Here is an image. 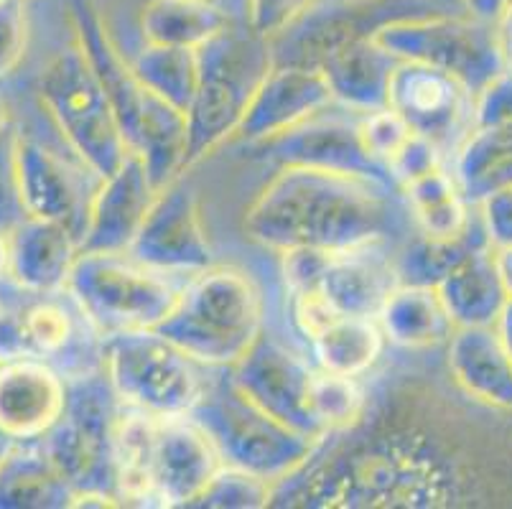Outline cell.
<instances>
[{
  "instance_id": "15",
  "label": "cell",
  "mask_w": 512,
  "mask_h": 509,
  "mask_svg": "<svg viewBox=\"0 0 512 509\" xmlns=\"http://www.w3.org/2000/svg\"><path fill=\"white\" fill-rule=\"evenodd\" d=\"M237 385L263 410L311 441H324L311 413L316 364L293 352L276 336L265 334L245 357L230 367Z\"/></svg>"
},
{
  "instance_id": "19",
  "label": "cell",
  "mask_w": 512,
  "mask_h": 509,
  "mask_svg": "<svg viewBox=\"0 0 512 509\" xmlns=\"http://www.w3.org/2000/svg\"><path fill=\"white\" fill-rule=\"evenodd\" d=\"M334 102L327 79L316 67L276 64L255 92L235 138L263 143L327 112Z\"/></svg>"
},
{
  "instance_id": "3",
  "label": "cell",
  "mask_w": 512,
  "mask_h": 509,
  "mask_svg": "<svg viewBox=\"0 0 512 509\" xmlns=\"http://www.w3.org/2000/svg\"><path fill=\"white\" fill-rule=\"evenodd\" d=\"M222 459L192 415L158 418L120 405L115 482L123 507H194Z\"/></svg>"
},
{
  "instance_id": "27",
  "label": "cell",
  "mask_w": 512,
  "mask_h": 509,
  "mask_svg": "<svg viewBox=\"0 0 512 509\" xmlns=\"http://www.w3.org/2000/svg\"><path fill=\"white\" fill-rule=\"evenodd\" d=\"M74 497L41 441L16 443L0 466V509H72Z\"/></svg>"
},
{
  "instance_id": "8",
  "label": "cell",
  "mask_w": 512,
  "mask_h": 509,
  "mask_svg": "<svg viewBox=\"0 0 512 509\" xmlns=\"http://www.w3.org/2000/svg\"><path fill=\"white\" fill-rule=\"evenodd\" d=\"M102 370L120 405L158 418L192 413L212 377L209 367L156 329L105 336Z\"/></svg>"
},
{
  "instance_id": "10",
  "label": "cell",
  "mask_w": 512,
  "mask_h": 509,
  "mask_svg": "<svg viewBox=\"0 0 512 509\" xmlns=\"http://www.w3.org/2000/svg\"><path fill=\"white\" fill-rule=\"evenodd\" d=\"M179 291L130 252H79L67 280V293L102 339L156 329L174 311Z\"/></svg>"
},
{
  "instance_id": "29",
  "label": "cell",
  "mask_w": 512,
  "mask_h": 509,
  "mask_svg": "<svg viewBox=\"0 0 512 509\" xmlns=\"http://www.w3.org/2000/svg\"><path fill=\"white\" fill-rule=\"evenodd\" d=\"M306 342H309L311 357L319 370L347 377H365L383 357L388 336L377 319L337 314Z\"/></svg>"
},
{
  "instance_id": "16",
  "label": "cell",
  "mask_w": 512,
  "mask_h": 509,
  "mask_svg": "<svg viewBox=\"0 0 512 509\" xmlns=\"http://www.w3.org/2000/svg\"><path fill=\"white\" fill-rule=\"evenodd\" d=\"M255 148L278 166H301L357 176V179L375 181L385 189L400 191L388 168L367 151L360 133V118L347 120L321 112L299 128L255 143Z\"/></svg>"
},
{
  "instance_id": "25",
  "label": "cell",
  "mask_w": 512,
  "mask_h": 509,
  "mask_svg": "<svg viewBox=\"0 0 512 509\" xmlns=\"http://www.w3.org/2000/svg\"><path fill=\"white\" fill-rule=\"evenodd\" d=\"M436 291L454 326H495L512 301L497 263V250L490 242L474 247L462 263L449 270Z\"/></svg>"
},
{
  "instance_id": "37",
  "label": "cell",
  "mask_w": 512,
  "mask_h": 509,
  "mask_svg": "<svg viewBox=\"0 0 512 509\" xmlns=\"http://www.w3.org/2000/svg\"><path fill=\"white\" fill-rule=\"evenodd\" d=\"M29 219L23 202L21 171H18V130L8 125L0 133V235L11 237L16 227Z\"/></svg>"
},
{
  "instance_id": "43",
  "label": "cell",
  "mask_w": 512,
  "mask_h": 509,
  "mask_svg": "<svg viewBox=\"0 0 512 509\" xmlns=\"http://www.w3.org/2000/svg\"><path fill=\"white\" fill-rule=\"evenodd\" d=\"M512 123V69L497 74L477 97H474V128Z\"/></svg>"
},
{
  "instance_id": "28",
  "label": "cell",
  "mask_w": 512,
  "mask_h": 509,
  "mask_svg": "<svg viewBox=\"0 0 512 509\" xmlns=\"http://www.w3.org/2000/svg\"><path fill=\"white\" fill-rule=\"evenodd\" d=\"M388 342L408 352H428L446 344L454 334V321L434 286L400 283L377 316Z\"/></svg>"
},
{
  "instance_id": "23",
  "label": "cell",
  "mask_w": 512,
  "mask_h": 509,
  "mask_svg": "<svg viewBox=\"0 0 512 509\" xmlns=\"http://www.w3.org/2000/svg\"><path fill=\"white\" fill-rule=\"evenodd\" d=\"M82 245L69 227L29 217L8 237V278L34 293L67 288Z\"/></svg>"
},
{
  "instance_id": "20",
  "label": "cell",
  "mask_w": 512,
  "mask_h": 509,
  "mask_svg": "<svg viewBox=\"0 0 512 509\" xmlns=\"http://www.w3.org/2000/svg\"><path fill=\"white\" fill-rule=\"evenodd\" d=\"M67 408V377L44 359L0 364V431L16 443L41 441Z\"/></svg>"
},
{
  "instance_id": "46",
  "label": "cell",
  "mask_w": 512,
  "mask_h": 509,
  "mask_svg": "<svg viewBox=\"0 0 512 509\" xmlns=\"http://www.w3.org/2000/svg\"><path fill=\"white\" fill-rule=\"evenodd\" d=\"M497 28H500V39H502V49H505L507 67L512 69V0H507L505 11H502L500 21H497Z\"/></svg>"
},
{
  "instance_id": "40",
  "label": "cell",
  "mask_w": 512,
  "mask_h": 509,
  "mask_svg": "<svg viewBox=\"0 0 512 509\" xmlns=\"http://www.w3.org/2000/svg\"><path fill=\"white\" fill-rule=\"evenodd\" d=\"M439 166H446V153L428 138L413 133L411 138H408L406 146L395 153V158L390 161L388 168L393 181L398 184V189L403 191V186L421 179V176L431 174V171Z\"/></svg>"
},
{
  "instance_id": "7",
  "label": "cell",
  "mask_w": 512,
  "mask_h": 509,
  "mask_svg": "<svg viewBox=\"0 0 512 509\" xmlns=\"http://www.w3.org/2000/svg\"><path fill=\"white\" fill-rule=\"evenodd\" d=\"M189 415L204 428L222 464L260 476L273 487L299 471L319 446L248 398L230 370H212L202 400Z\"/></svg>"
},
{
  "instance_id": "45",
  "label": "cell",
  "mask_w": 512,
  "mask_h": 509,
  "mask_svg": "<svg viewBox=\"0 0 512 509\" xmlns=\"http://www.w3.org/2000/svg\"><path fill=\"white\" fill-rule=\"evenodd\" d=\"M467 13L484 18V21H500L502 11H505L507 0H462Z\"/></svg>"
},
{
  "instance_id": "24",
  "label": "cell",
  "mask_w": 512,
  "mask_h": 509,
  "mask_svg": "<svg viewBox=\"0 0 512 509\" xmlns=\"http://www.w3.org/2000/svg\"><path fill=\"white\" fill-rule=\"evenodd\" d=\"M377 247L380 245L334 252L329 260L314 291H319L337 314L377 319L390 293L400 286L395 260L380 255Z\"/></svg>"
},
{
  "instance_id": "21",
  "label": "cell",
  "mask_w": 512,
  "mask_h": 509,
  "mask_svg": "<svg viewBox=\"0 0 512 509\" xmlns=\"http://www.w3.org/2000/svg\"><path fill=\"white\" fill-rule=\"evenodd\" d=\"M18 171L29 217L64 224L82 245L92 199L85 194L82 176L41 140L23 133H18Z\"/></svg>"
},
{
  "instance_id": "14",
  "label": "cell",
  "mask_w": 512,
  "mask_h": 509,
  "mask_svg": "<svg viewBox=\"0 0 512 509\" xmlns=\"http://www.w3.org/2000/svg\"><path fill=\"white\" fill-rule=\"evenodd\" d=\"M388 107L444 153L462 148L474 130V95L441 69L400 59L390 77Z\"/></svg>"
},
{
  "instance_id": "17",
  "label": "cell",
  "mask_w": 512,
  "mask_h": 509,
  "mask_svg": "<svg viewBox=\"0 0 512 509\" xmlns=\"http://www.w3.org/2000/svg\"><path fill=\"white\" fill-rule=\"evenodd\" d=\"M130 255L161 273H202L212 268V245L207 240L197 191L179 179L156 194Z\"/></svg>"
},
{
  "instance_id": "36",
  "label": "cell",
  "mask_w": 512,
  "mask_h": 509,
  "mask_svg": "<svg viewBox=\"0 0 512 509\" xmlns=\"http://www.w3.org/2000/svg\"><path fill=\"white\" fill-rule=\"evenodd\" d=\"M273 484L248 474V471L225 466L214 474L212 482L202 492V497L194 502V507H214V509H260L271 507Z\"/></svg>"
},
{
  "instance_id": "51",
  "label": "cell",
  "mask_w": 512,
  "mask_h": 509,
  "mask_svg": "<svg viewBox=\"0 0 512 509\" xmlns=\"http://www.w3.org/2000/svg\"><path fill=\"white\" fill-rule=\"evenodd\" d=\"M8 125H13L11 123V112H8L6 100H3V95H0V133H3V130H6Z\"/></svg>"
},
{
  "instance_id": "47",
  "label": "cell",
  "mask_w": 512,
  "mask_h": 509,
  "mask_svg": "<svg viewBox=\"0 0 512 509\" xmlns=\"http://www.w3.org/2000/svg\"><path fill=\"white\" fill-rule=\"evenodd\" d=\"M495 326H497V334H500L502 344H505L507 354H510V359H512V301L507 303L505 311H502V316L497 319Z\"/></svg>"
},
{
  "instance_id": "38",
  "label": "cell",
  "mask_w": 512,
  "mask_h": 509,
  "mask_svg": "<svg viewBox=\"0 0 512 509\" xmlns=\"http://www.w3.org/2000/svg\"><path fill=\"white\" fill-rule=\"evenodd\" d=\"M360 133L362 140H365L367 151L388 168L390 161L395 158V153L408 143L413 130L408 128L406 120L400 118V115H395L390 107H383V110L360 115Z\"/></svg>"
},
{
  "instance_id": "6",
  "label": "cell",
  "mask_w": 512,
  "mask_h": 509,
  "mask_svg": "<svg viewBox=\"0 0 512 509\" xmlns=\"http://www.w3.org/2000/svg\"><path fill=\"white\" fill-rule=\"evenodd\" d=\"M156 331L209 370H230L263 336V296L248 273L212 265L181 288Z\"/></svg>"
},
{
  "instance_id": "42",
  "label": "cell",
  "mask_w": 512,
  "mask_h": 509,
  "mask_svg": "<svg viewBox=\"0 0 512 509\" xmlns=\"http://www.w3.org/2000/svg\"><path fill=\"white\" fill-rule=\"evenodd\" d=\"M283 255V280H286L288 293L314 291L319 286L321 275L327 270L334 252L316 250V247H293L281 252Z\"/></svg>"
},
{
  "instance_id": "4",
  "label": "cell",
  "mask_w": 512,
  "mask_h": 509,
  "mask_svg": "<svg viewBox=\"0 0 512 509\" xmlns=\"http://www.w3.org/2000/svg\"><path fill=\"white\" fill-rule=\"evenodd\" d=\"M72 26L74 41L100 74L125 146L146 161L148 174L161 191L184 174L186 115L138 79L90 0H72Z\"/></svg>"
},
{
  "instance_id": "12",
  "label": "cell",
  "mask_w": 512,
  "mask_h": 509,
  "mask_svg": "<svg viewBox=\"0 0 512 509\" xmlns=\"http://www.w3.org/2000/svg\"><path fill=\"white\" fill-rule=\"evenodd\" d=\"M375 39L403 62L428 64L451 74L474 97L507 69L497 21H484L472 13H436L390 23Z\"/></svg>"
},
{
  "instance_id": "13",
  "label": "cell",
  "mask_w": 512,
  "mask_h": 509,
  "mask_svg": "<svg viewBox=\"0 0 512 509\" xmlns=\"http://www.w3.org/2000/svg\"><path fill=\"white\" fill-rule=\"evenodd\" d=\"M446 13L434 0H316L296 23L271 41L276 64L319 67L329 54L375 39L385 26Z\"/></svg>"
},
{
  "instance_id": "49",
  "label": "cell",
  "mask_w": 512,
  "mask_h": 509,
  "mask_svg": "<svg viewBox=\"0 0 512 509\" xmlns=\"http://www.w3.org/2000/svg\"><path fill=\"white\" fill-rule=\"evenodd\" d=\"M8 275V237L0 235V278Z\"/></svg>"
},
{
  "instance_id": "34",
  "label": "cell",
  "mask_w": 512,
  "mask_h": 509,
  "mask_svg": "<svg viewBox=\"0 0 512 509\" xmlns=\"http://www.w3.org/2000/svg\"><path fill=\"white\" fill-rule=\"evenodd\" d=\"M148 90L156 92L164 102L179 112H189L199 84V54L197 49L169 44H148L130 62Z\"/></svg>"
},
{
  "instance_id": "2",
  "label": "cell",
  "mask_w": 512,
  "mask_h": 509,
  "mask_svg": "<svg viewBox=\"0 0 512 509\" xmlns=\"http://www.w3.org/2000/svg\"><path fill=\"white\" fill-rule=\"evenodd\" d=\"M400 191L316 168L281 166L245 214V232L268 250L316 247L349 252L383 245L403 232Z\"/></svg>"
},
{
  "instance_id": "11",
  "label": "cell",
  "mask_w": 512,
  "mask_h": 509,
  "mask_svg": "<svg viewBox=\"0 0 512 509\" xmlns=\"http://www.w3.org/2000/svg\"><path fill=\"white\" fill-rule=\"evenodd\" d=\"M120 400L105 370L67 380V408L41 443L74 492L118 497L115 482V423ZM120 499V497H118Z\"/></svg>"
},
{
  "instance_id": "35",
  "label": "cell",
  "mask_w": 512,
  "mask_h": 509,
  "mask_svg": "<svg viewBox=\"0 0 512 509\" xmlns=\"http://www.w3.org/2000/svg\"><path fill=\"white\" fill-rule=\"evenodd\" d=\"M365 405L367 387L362 385L360 377L334 375L316 367L314 385H311V413H314L321 436L327 438L355 426L365 413Z\"/></svg>"
},
{
  "instance_id": "41",
  "label": "cell",
  "mask_w": 512,
  "mask_h": 509,
  "mask_svg": "<svg viewBox=\"0 0 512 509\" xmlns=\"http://www.w3.org/2000/svg\"><path fill=\"white\" fill-rule=\"evenodd\" d=\"M316 0H245L253 28L265 39H276L291 23L299 21Z\"/></svg>"
},
{
  "instance_id": "50",
  "label": "cell",
  "mask_w": 512,
  "mask_h": 509,
  "mask_svg": "<svg viewBox=\"0 0 512 509\" xmlns=\"http://www.w3.org/2000/svg\"><path fill=\"white\" fill-rule=\"evenodd\" d=\"M16 446V441H13L11 436H8V433H3L0 431V466H3V461H6V456L11 454V448Z\"/></svg>"
},
{
  "instance_id": "44",
  "label": "cell",
  "mask_w": 512,
  "mask_h": 509,
  "mask_svg": "<svg viewBox=\"0 0 512 509\" xmlns=\"http://www.w3.org/2000/svg\"><path fill=\"white\" fill-rule=\"evenodd\" d=\"M477 207L492 247L495 250L512 247V186L495 191L487 199H482Z\"/></svg>"
},
{
  "instance_id": "26",
  "label": "cell",
  "mask_w": 512,
  "mask_h": 509,
  "mask_svg": "<svg viewBox=\"0 0 512 509\" xmlns=\"http://www.w3.org/2000/svg\"><path fill=\"white\" fill-rule=\"evenodd\" d=\"M398 62L377 39H365L329 54L316 69L327 79L337 105L367 115L388 107L390 77Z\"/></svg>"
},
{
  "instance_id": "9",
  "label": "cell",
  "mask_w": 512,
  "mask_h": 509,
  "mask_svg": "<svg viewBox=\"0 0 512 509\" xmlns=\"http://www.w3.org/2000/svg\"><path fill=\"white\" fill-rule=\"evenodd\" d=\"M39 100L79 163L97 181L113 174L125 161L128 146L102 79L77 41L44 67Z\"/></svg>"
},
{
  "instance_id": "30",
  "label": "cell",
  "mask_w": 512,
  "mask_h": 509,
  "mask_svg": "<svg viewBox=\"0 0 512 509\" xmlns=\"http://www.w3.org/2000/svg\"><path fill=\"white\" fill-rule=\"evenodd\" d=\"M400 194L416 230L428 237H462L477 219V204L464 196L454 171L446 166L411 181Z\"/></svg>"
},
{
  "instance_id": "31",
  "label": "cell",
  "mask_w": 512,
  "mask_h": 509,
  "mask_svg": "<svg viewBox=\"0 0 512 509\" xmlns=\"http://www.w3.org/2000/svg\"><path fill=\"white\" fill-rule=\"evenodd\" d=\"M451 171L472 204L512 186V123L474 128L456 151Z\"/></svg>"
},
{
  "instance_id": "39",
  "label": "cell",
  "mask_w": 512,
  "mask_h": 509,
  "mask_svg": "<svg viewBox=\"0 0 512 509\" xmlns=\"http://www.w3.org/2000/svg\"><path fill=\"white\" fill-rule=\"evenodd\" d=\"M29 18L26 0H0V79L11 77L26 56Z\"/></svg>"
},
{
  "instance_id": "33",
  "label": "cell",
  "mask_w": 512,
  "mask_h": 509,
  "mask_svg": "<svg viewBox=\"0 0 512 509\" xmlns=\"http://www.w3.org/2000/svg\"><path fill=\"white\" fill-rule=\"evenodd\" d=\"M490 237L484 230L482 214L477 207V219L462 237H428L416 230V235H408V242L395 258V273L400 283L406 286H439L449 275L451 268L462 263L469 252L479 245H487ZM492 245V242H490Z\"/></svg>"
},
{
  "instance_id": "1",
  "label": "cell",
  "mask_w": 512,
  "mask_h": 509,
  "mask_svg": "<svg viewBox=\"0 0 512 509\" xmlns=\"http://www.w3.org/2000/svg\"><path fill=\"white\" fill-rule=\"evenodd\" d=\"M434 377L388 375L367 387L355 426L319 441L273 487L271 507H512V426Z\"/></svg>"
},
{
  "instance_id": "18",
  "label": "cell",
  "mask_w": 512,
  "mask_h": 509,
  "mask_svg": "<svg viewBox=\"0 0 512 509\" xmlns=\"http://www.w3.org/2000/svg\"><path fill=\"white\" fill-rule=\"evenodd\" d=\"M148 166L130 153L113 174L97 181L87 212L82 252H128L156 202Z\"/></svg>"
},
{
  "instance_id": "5",
  "label": "cell",
  "mask_w": 512,
  "mask_h": 509,
  "mask_svg": "<svg viewBox=\"0 0 512 509\" xmlns=\"http://www.w3.org/2000/svg\"><path fill=\"white\" fill-rule=\"evenodd\" d=\"M199 84L186 112V168L235 138L248 115L255 92L268 77L273 59L271 39L260 36L245 13H235L220 34L199 46Z\"/></svg>"
},
{
  "instance_id": "32",
  "label": "cell",
  "mask_w": 512,
  "mask_h": 509,
  "mask_svg": "<svg viewBox=\"0 0 512 509\" xmlns=\"http://www.w3.org/2000/svg\"><path fill=\"white\" fill-rule=\"evenodd\" d=\"M235 18L220 0H151L141 28L148 44L199 49Z\"/></svg>"
},
{
  "instance_id": "48",
  "label": "cell",
  "mask_w": 512,
  "mask_h": 509,
  "mask_svg": "<svg viewBox=\"0 0 512 509\" xmlns=\"http://www.w3.org/2000/svg\"><path fill=\"white\" fill-rule=\"evenodd\" d=\"M497 263H500L502 278H505L507 291H510L512 296V247H507V250H497Z\"/></svg>"
},
{
  "instance_id": "22",
  "label": "cell",
  "mask_w": 512,
  "mask_h": 509,
  "mask_svg": "<svg viewBox=\"0 0 512 509\" xmlns=\"http://www.w3.org/2000/svg\"><path fill=\"white\" fill-rule=\"evenodd\" d=\"M446 367L467 398L512 415V359L497 326H456L446 342Z\"/></svg>"
}]
</instances>
